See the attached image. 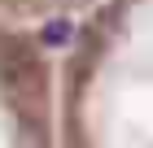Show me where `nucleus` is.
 <instances>
[{
    "label": "nucleus",
    "instance_id": "1",
    "mask_svg": "<svg viewBox=\"0 0 153 148\" xmlns=\"http://www.w3.org/2000/svg\"><path fill=\"white\" fill-rule=\"evenodd\" d=\"M66 31H70L66 22H53V26L44 31V44H66Z\"/></svg>",
    "mask_w": 153,
    "mask_h": 148
}]
</instances>
